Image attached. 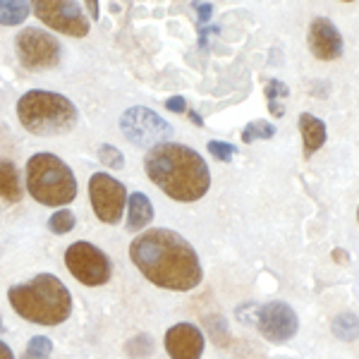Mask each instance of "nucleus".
<instances>
[{"instance_id": "obj_16", "label": "nucleus", "mask_w": 359, "mask_h": 359, "mask_svg": "<svg viewBox=\"0 0 359 359\" xmlns=\"http://www.w3.org/2000/svg\"><path fill=\"white\" fill-rule=\"evenodd\" d=\"M0 199L5 201H20L22 187H20V172L13 161L0 158Z\"/></svg>"}, {"instance_id": "obj_32", "label": "nucleus", "mask_w": 359, "mask_h": 359, "mask_svg": "<svg viewBox=\"0 0 359 359\" xmlns=\"http://www.w3.org/2000/svg\"><path fill=\"white\" fill-rule=\"evenodd\" d=\"M25 359H48V357H32V355H25Z\"/></svg>"}, {"instance_id": "obj_4", "label": "nucleus", "mask_w": 359, "mask_h": 359, "mask_svg": "<svg viewBox=\"0 0 359 359\" xmlns=\"http://www.w3.org/2000/svg\"><path fill=\"white\" fill-rule=\"evenodd\" d=\"M17 115L27 132L39 137H55L65 135L77 125V108L62 94L53 91H27L17 101Z\"/></svg>"}, {"instance_id": "obj_34", "label": "nucleus", "mask_w": 359, "mask_h": 359, "mask_svg": "<svg viewBox=\"0 0 359 359\" xmlns=\"http://www.w3.org/2000/svg\"><path fill=\"white\" fill-rule=\"evenodd\" d=\"M357 221H359V208H357Z\"/></svg>"}, {"instance_id": "obj_19", "label": "nucleus", "mask_w": 359, "mask_h": 359, "mask_svg": "<svg viewBox=\"0 0 359 359\" xmlns=\"http://www.w3.org/2000/svg\"><path fill=\"white\" fill-rule=\"evenodd\" d=\"M264 91H266V98H269L271 113H273L276 118H283L285 108H280V98H285L287 94H290V89H287L283 82H278V79H271L269 86H264Z\"/></svg>"}, {"instance_id": "obj_28", "label": "nucleus", "mask_w": 359, "mask_h": 359, "mask_svg": "<svg viewBox=\"0 0 359 359\" xmlns=\"http://www.w3.org/2000/svg\"><path fill=\"white\" fill-rule=\"evenodd\" d=\"M0 359H15V355H13V350H10L8 345L0 340Z\"/></svg>"}, {"instance_id": "obj_13", "label": "nucleus", "mask_w": 359, "mask_h": 359, "mask_svg": "<svg viewBox=\"0 0 359 359\" xmlns=\"http://www.w3.org/2000/svg\"><path fill=\"white\" fill-rule=\"evenodd\" d=\"M309 48L318 60H338L343 55V36L326 17H316L309 27Z\"/></svg>"}, {"instance_id": "obj_33", "label": "nucleus", "mask_w": 359, "mask_h": 359, "mask_svg": "<svg viewBox=\"0 0 359 359\" xmlns=\"http://www.w3.org/2000/svg\"><path fill=\"white\" fill-rule=\"evenodd\" d=\"M0 331H3V318H0Z\"/></svg>"}, {"instance_id": "obj_23", "label": "nucleus", "mask_w": 359, "mask_h": 359, "mask_svg": "<svg viewBox=\"0 0 359 359\" xmlns=\"http://www.w3.org/2000/svg\"><path fill=\"white\" fill-rule=\"evenodd\" d=\"M98 161H101L103 165L113 168V170H120V168L125 165V156L115 147H111V144H103V147L98 149Z\"/></svg>"}, {"instance_id": "obj_2", "label": "nucleus", "mask_w": 359, "mask_h": 359, "mask_svg": "<svg viewBox=\"0 0 359 359\" xmlns=\"http://www.w3.org/2000/svg\"><path fill=\"white\" fill-rule=\"evenodd\" d=\"M149 180L180 204L201 199L211 187V172L206 161L194 149L165 142L151 149L144 158Z\"/></svg>"}, {"instance_id": "obj_10", "label": "nucleus", "mask_w": 359, "mask_h": 359, "mask_svg": "<svg viewBox=\"0 0 359 359\" xmlns=\"http://www.w3.org/2000/svg\"><path fill=\"white\" fill-rule=\"evenodd\" d=\"M34 15L43 22L46 27L55 29L67 36H86L89 34V20L79 10L77 3H65V0H36L32 5Z\"/></svg>"}, {"instance_id": "obj_31", "label": "nucleus", "mask_w": 359, "mask_h": 359, "mask_svg": "<svg viewBox=\"0 0 359 359\" xmlns=\"http://www.w3.org/2000/svg\"><path fill=\"white\" fill-rule=\"evenodd\" d=\"M187 113H189V118L194 120V125H204V123H201V118H199V115H196L194 111H187Z\"/></svg>"}, {"instance_id": "obj_12", "label": "nucleus", "mask_w": 359, "mask_h": 359, "mask_svg": "<svg viewBox=\"0 0 359 359\" xmlns=\"http://www.w3.org/2000/svg\"><path fill=\"white\" fill-rule=\"evenodd\" d=\"M165 350L170 359H201L204 333L194 323H175L165 333Z\"/></svg>"}, {"instance_id": "obj_6", "label": "nucleus", "mask_w": 359, "mask_h": 359, "mask_svg": "<svg viewBox=\"0 0 359 359\" xmlns=\"http://www.w3.org/2000/svg\"><path fill=\"white\" fill-rule=\"evenodd\" d=\"M65 266L82 285H91V287L108 283L113 273L111 259L98 247L89 245V242H74V245H69L65 252Z\"/></svg>"}, {"instance_id": "obj_20", "label": "nucleus", "mask_w": 359, "mask_h": 359, "mask_svg": "<svg viewBox=\"0 0 359 359\" xmlns=\"http://www.w3.org/2000/svg\"><path fill=\"white\" fill-rule=\"evenodd\" d=\"M273 135H276L273 125L266 123V120H254V123H249L245 130H242V142L252 144V142H257V139H271Z\"/></svg>"}, {"instance_id": "obj_1", "label": "nucleus", "mask_w": 359, "mask_h": 359, "mask_svg": "<svg viewBox=\"0 0 359 359\" xmlns=\"http://www.w3.org/2000/svg\"><path fill=\"white\" fill-rule=\"evenodd\" d=\"M132 264L144 278L163 290L187 292L201 283V264L194 247L182 235L168 228L147 230L132 240Z\"/></svg>"}, {"instance_id": "obj_15", "label": "nucleus", "mask_w": 359, "mask_h": 359, "mask_svg": "<svg viewBox=\"0 0 359 359\" xmlns=\"http://www.w3.org/2000/svg\"><path fill=\"white\" fill-rule=\"evenodd\" d=\"M130 213H127V230L130 233H137V230L147 228L149 221L154 218V206L151 201H149L147 194L142 192H135L130 194Z\"/></svg>"}, {"instance_id": "obj_9", "label": "nucleus", "mask_w": 359, "mask_h": 359, "mask_svg": "<svg viewBox=\"0 0 359 359\" xmlns=\"http://www.w3.org/2000/svg\"><path fill=\"white\" fill-rule=\"evenodd\" d=\"M89 196L96 216L103 223L115 225L123 218L127 204V189L120 180L111 177L108 172H94L89 180Z\"/></svg>"}, {"instance_id": "obj_14", "label": "nucleus", "mask_w": 359, "mask_h": 359, "mask_svg": "<svg viewBox=\"0 0 359 359\" xmlns=\"http://www.w3.org/2000/svg\"><path fill=\"white\" fill-rule=\"evenodd\" d=\"M299 132H302V139H304V154L306 156L318 151V149L326 144V123L318 120L316 115H311V113L299 115Z\"/></svg>"}, {"instance_id": "obj_29", "label": "nucleus", "mask_w": 359, "mask_h": 359, "mask_svg": "<svg viewBox=\"0 0 359 359\" xmlns=\"http://www.w3.org/2000/svg\"><path fill=\"white\" fill-rule=\"evenodd\" d=\"M333 259L338 264H347V254L343 252V249H333Z\"/></svg>"}, {"instance_id": "obj_5", "label": "nucleus", "mask_w": 359, "mask_h": 359, "mask_svg": "<svg viewBox=\"0 0 359 359\" xmlns=\"http://www.w3.org/2000/svg\"><path fill=\"white\" fill-rule=\"evenodd\" d=\"M29 194L43 206H65L77 196L72 168L53 154H36L27 163Z\"/></svg>"}, {"instance_id": "obj_30", "label": "nucleus", "mask_w": 359, "mask_h": 359, "mask_svg": "<svg viewBox=\"0 0 359 359\" xmlns=\"http://www.w3.org/2000/svg\"><path fill=\"white\" fill-rule=\"evenodd\" d=\"M86 8L91 10V17L98 20V3H96V0H89V3H86Z\"/></svg>"}, {"instance_id": "obj_27", "label": "nucleus", "mask_w": 359, "mask_h": 359, "mask_svg": "<svg viewBox=\"0 0 359 359\" xmlns=\"http://www.w3.org/2000/svg\"><path fill=\"white\" fill-rule=\"evenodd\" d=\"M194 8H196V15H199V27H204V22L208 20V17H211V5H204V3H194Z\"/></svg>"}, {"instance_id": "obj_22", "label": "nucleus", "mask_w": 359, "mask_h": 359, "mask_svg": "<svg viewBox=\"0 0 359 359\" xmlns=\"http://www.w3.org/2000/svg\"><path fill=\"white\" fill-rule=\"evenodd\" d=\"M151 350H154V340L149 338L147 333H139V335H135V338L130 340V343L125 345V352L130 357H149L151 355Z\"/></svg>"}, {"instance_id": "obj_8", "label": "nucleus", "mask_w": 359, "mask_h": 359, "mask_svg": "<svg viewBox=\"0 0 359 359\" xmlns=\"http://www.w3.org/2000/svg\"><path fill=\"white\" fill-rule=\"evenodd\" d=\"M15 48L27 69H48L60 60V43L43 29H22L15 39Z\"/></svg>"}, {"instance_id": "obj_17", "label": "nucleus", "mask_w": 359, "mask_h": 359, "mask_svg": "<svg viewBox=\"0 0 359 359\" xmlns=\"http://www.w3.org/2000/svg\"><path fill=\"white\" fill-rule=\"evenodd\" d=\"M32 13V5L25 0H0V25L15 27L22 25Z\"/></svg>"}, {"instance_id": "obj_7", "label": "nucleus", "mask_w": 359, "mask_h": 359, "mask_svg": "<svg viewBox=\"0 0 359 359\" xmlns=\"http://www.w3.org/2000/svg\"><path fill=\"white\" fill-rule=\"evenodd\" d=\"M120 130L137 147H161L172 137V127L161 118L158 113L149 108L135 106L123 113L120 118Z\"/></svg>"}, {"instance_id": "obj_26", "label": "nucleus", "mask_w": 359, "mask_h": 359, "mask_svg": "<svg viewBox=\"0 0 359 359\" xmlns=\"http://www.w3.org/2000/svg\"><path fill=\"white\" fill-rule=\"evenodd\" d=\"M165 108H168V111H172V113H184V111H187V103H184L182 96H172V98H168V101H165Z\"/></svg>"}, {"instance_id": "obj_11", "label": "nucleus", "mask_w": 359, "mask_h": 359, "mask_svg": "<svg viewBox=\"0 0 359 359\" xmlns=\"http://www.w3.org/2000/svg\"><path fill=\"white\" fill-rule=\"evenodd\" d=\"M257 328L271 343H287L297 333L299 321L297 314L292 311V306H287L285 302H269L259 309Z\"/></svg>"}, {"instance_id": "obj_21", "label": "nucleus", "mask_w": 359, "mask_h": 359, "mask_svg": "<svg viewBox=\"0 0 359 359\" xmlns=\"http://www.w3.org/2000/svg\"><path fill=\"white\" fill-rule=\"evenodd\" d=\"M74 223H77L74 221V213L67 211V208H62V211H57L48 218V228H50V233H55V235L69 233V230L74 228Z\"/></svg>"}, {"instance_id": "obj_18", "label": "nucleus", "mask_w": 359, "mask_h": 359, "mask_svg": "<svg viewBox=\"0 0 359 359\" xmlns=\"http://www.w3.org/2000/svg\"><path fill=\"white\" fill-rule=\"evenodd\" d=\"M331 328H333V335H338L345 343H352V340L359 338V316L350 314V311H347V314H338L333 318Z\"/></svg>"}, {"instance_id": "obj_3", "label": "nucleus", "mask_w": 359, "mask_h": 359, "mask_svg": "<svg viewBox=\"0 0 359 359\" xmlns=\"http://www.w3.org/2000/svg\"><path fill=\"white\" fill-rule=\"evenodd\" d=\"M10 306L25 321L57 326L72 314V294L53 273H39L29 283H20L8 290Z\"/></svg>"}, {"instance_id": "obj_24", "label": "nucleus", "mask_w": 359, "mask_h": 359, "mask_svg": "<svg viewBox=\"0 0 359 359\" xmlns=\"http://www.w3.org/2000/svg\"><path fill=\"white\" fill-rule=\"evenodd\" d=\"M208 151H211L213 158L223 161V163H230L233 156L237 154V149L228 142H218V139H213V142H208Z\"/></svg>"}, {"instance_id": "obj_25", "label": "nucleus", "mask_w": 359, "mask_h": 359, "mask_svg": "<svg viewBox=\"0 0 359 359\" xmlns=\"http://www.w3.org/2000/svg\"><path fill=\"white\" fill-rule=\"evenodd\" d=\"M50 352H53V343L48 338H43V335H34L27 343V355L32 357H48Z\"/></svg>"}]
</instances>
